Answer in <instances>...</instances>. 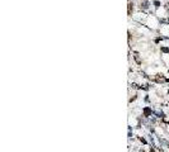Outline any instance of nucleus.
Here are the masks:
<instances>
[{
  "instance_id": "obj_1",
  "label": "nucleus",
  "mask_w": 169,
  "mask_h": 152,
  "mask_svg": "<svg viewBox=\"0 0 169 152\" xmlns=\"http://www.w3.org/2000/svg\"><path fill=\"white\" fill-rule=\"evenodd\" d=\"M141 8H144V9H148V8H149V3H148V1H144V3H141Z\"/></svg>"
},
{
  "instance_id": "obj_2",
  "label": "nucleus",
  "mask_w": 169,
  "mask_h": 152,
  "mask_svg": "<svg viewBox=\"0 0 169 152\" xmlns=\"http://www.w3.org/2000/svg\"><path fill=\"white\" fill-rule=\"evenodd\" d=\"M144 113H145V115H146V117H148V115H149V114L151 113V110H150L149 108H146V109L144 110Z\"/></svg>"
},
{
  "instance_id": "obj_3",
  "label": "nucleus",
  "mask_w": 169,
  "mask_h": 152,
  "mask_svg": "<svg viewBox=\"0 0 169 152\" xmlns=\"http://www.w3.org/2000/svg\"><path fill=\"white\" fill-rule=\"evenodd\" d=\"M162 51H164V52H169V48H162Z\"/></svg>"
}]
</instances>
